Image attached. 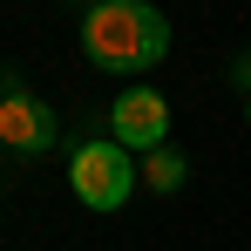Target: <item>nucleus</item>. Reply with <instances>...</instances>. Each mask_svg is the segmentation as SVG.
Listing matches in <instances>:
<instances>
[{"label":"nucleus","instance_id":"obj_2","mask_svg":"<svg viewBox=\"0 0 251 251\" xmlns=\"http://www.w3.org/2000/svg\"><path fill=\"white\" fill-rule=\"evenodd\" d=\"M136 183H143V163H129V150L116 143V136L75 143V156H68V190H75V204H88V210H123Z\"/></svg>","mask_w":251,"mask_h":251},{"label":"nucleus","instance_id":"obj_7","mask_svg":"<svg viewBox=\"0 0 251 251\" xmlns=\"http://www.w3.org/2000/svg\"><path fill=\"white\" fill-rule=\"evenodd\" d=\"M245 123H251V102H245Z\"/></svg>","mask_w":251,"mask_h":251},{"label":"nucleus","instance_id":"obj_6","mask_svg":"<svg viewBox=\"0 0 251 251\" xmlns=\"http://www.w3.org/2000/svg\"><path fill=\"white\" fill-rule=\"evenodd\" d=\"M231 82H238V88L251 95V54H238V61H231Z\"/></svg>","mask_w":251,"mask_h":251},{"label":"nucleus","instance_id":"obj_3","mask_svg":"<svg viewBox=\"0 0 251 251\" xmlns=\"http://www.w3.org/2000/svg\"><path fill=\"white\" fill-rule=\"evenodd\" d=\"M109 136L123 150H163L170 143V102L156 88H123L109 102Z\"/></svg>","mask_w":251,"mask_h":251},{"label":"nucleus","instance_id":"obj_1","mask_svg":"<svg viewBox=\"0 0 251 251\" xmlns=\"http://www.w3.org/2000/svg\"><path fill=\"white\" fill-rule=\"evenodd\" d=\"M82 54L109 75H143L170 54V21L150 0H102L82 14Z\"/></svg>","mask_w":251,"mask_h":251},{"label":"nucleus","instance_id":"obj_4","mask_svg":"<svg viewBox=\"0 0 251 251\" xmlns=\"http://www.w3.org/2000/svg\"><path fill=\"white\" fill-rule=\"evenodd\" d=\"M0 150H21V156H41L54 150V109L27 88H7L0 95Z\"/></svg>","mask_w":251,"mask_h":251},{"label":"nucleus","instance_id":"obj_5","mask_svg":"<svg viewBox=\"0 0 251 251\" xmlns=\"http://www.w3.org/2000/svg\"><path fill=\"white\" fill-rule=\"evenodd\" d=\"M183 176H190V163H183L176 150H150V156H143V183H150V190H176Z\"/></svg>","mask_w":251,"mask_h":251}]
</instances>
